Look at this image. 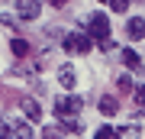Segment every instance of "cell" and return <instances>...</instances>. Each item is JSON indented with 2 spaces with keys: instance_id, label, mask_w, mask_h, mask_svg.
<instances>
[{
  "instance_id": "obj_14",
  "label": "cell",
  "mask_w": 145,
  "mask_h": 139,
  "mask_svg": "<svg viewBox=\"0 0 145 139\" xmlns=\"http://www.w3.org/2000/svg\"><path fill=\"white\" fill-rule=\"evenodd\" d=\"M61 136H65L61 123H58V126H45V139H61Z\"/></svg>"
},
{
  "instance_id": "obj_12",
  "label": "cell",
  "mask_w": 145,
  "mask_h": 139,
  "mask_svg": "<svg viewBox=\"0 0 145 139\" xmlns=\"http://www.w3.org/2000/svg\"><path fill=\"white\" fill-rule=\"evenodd\" d=\"M116 136H119V139H139V129H135V126H119Z\"/></svg>"
},
{
  "instance_id": "obj_21",
  "label": "cell",
  "mask_w": 145,
  "mask_h": 139,
  "mask_svg": "<svg viewBox=\"0 0 145 139\" xmlns=\"http://www.w3.org/2000/svg\"><path fill=\"white\" fill-rule=\"evenodd\" d=\"M103 3H106V0H103Z\"/></svg>"
},
{
  "instance_id": "obj_17",
  "label": "cell",
  "mask_w": 145,
  "mask_h": 139,
  "mask_svg": "<svg viewBox=\"0 0 145 139\" xmlns=\"http://www.w3.org/2000/svg\"><path fill=\"white\" fill-rule=\"evenodd\" d=\"M135 84H132V78H119V91H132Z\"/></svg>"
},
{
  "instance_id": "obj_4",
  "label": "cell",
  "mask_w": 145,
  "mask_h": 139,
  "mask_svg": "<svg viewBox=\"0 0 145 139\" xmlns=\"http://www.w3.org/2000/svg\"><path fill=\"white\" fill-rule=\"evenodd\" d=\"M39 13H42L39 0H16V16L20 20H39Z\"/></svg>"
},
{
  "instance_id": "obj_2",
  "label": "cell",
  "mask_w": 145,
  "mask_h": 139,
  "mask_svg": "<svg viewBox=\"0 0 145 139\" xmlns=\"http://www.w3.org/2000/svg\"><path fill=\"white\" fill-rule=\"evenodd\" d=\"M87 36L97 39V42H100V39H110V16H106V13L97 10V13L87 16Z\"/></svg>"
},
{
  "instance_id": "obj_13",
  "label": "cell",
  "mask_w": 145,
  "mask_h": 139,
  "mask_svg": "<svg viewBox=\"0 0 145 139\" xmlns=\"http://www.w3.org/2000/svg\"><path fill=\"white\" fill-rule=\"evenodd\" d=\"M93 139H119V136H116V129H113V126H100L97 133H93Z\"/></svg>"
},
{
  "instance_id": "obj_5",
  "label": "cell",
  "mask_w": 145,
  "mask_h": 139,
  "mask_svg": "<svg viewBox=\"0 0 145 139\" xmlns=\"http://www.w3.org/2000/svg\"><path fill=\"white\" fill-rule=\"evenodd\" d=\"M126 36H129L132 42L135 39H145V20H142V16H129V23H126Z\"/></svg>"
},
{
  "instance_id": "obj_16",
  "label": "cell",
  "mask_w": 145,
  "mask_h": 139,
  "mask_svg": "<svg viewBox=\"0 0 145 139\" xmlns=\"http://www.w3.org/2000/svg\"><path fill=\"white\" fill-rule=\"evenodd\" d=\"M132 97H135V103H145V84H135V88H132Z\"/></svg>"
},
{
  "instance_id": "obj_3",
  "label": "cell",
  "mask_w": 145,
  "mask_h": 139,
  "mask_svg": "<svg viewBox=\"0 0 145 139\" xmlns=\"http://www.w3.org/2000/svg\"><path fill=\"white\" fill-rule=\"evenodd\" d=\"M81 110H84V100L78 97V94L58 97V103H55V117H58V120H65V117H78Z\"/></svg>"
},
{
  "instance_id": "obj_7",
  "label": "cell",
  "mask_w": 145,
  "mask_h": 139,
  "mask_svg": "<svg viewBox=\"0 0 145 139\" xmlns=\"http://www.w3.org/2000/svg\"><path fill=\"white\" fill-rule=\"evenodd\" d=\"M100 113L103 117H116L119 113V100L113 97V94H103V97H100Z\"/></svg>"
},
{
  "instance_id": "obj_20",
  "label": "cell",
  "mask_w": 145,
  "mask_h": 139,
  "mask_svg": "<svg viewBox=\"0 0 145 139\" xmlns=\"http://www.w3.org/2000/svg\"><path fill=\"white\" fill-rule=\"evenodd\" d=\"M48 3H52V7H58V10H61V7L68 3V0H48Z\"/></svg>"
},
{
  "instance_id": "obj_1",
  "label": "cell",
  "mask_w": 145,
  "mask_h": 139,
  "mask_svg": "<svg viewBox=\"0 0 145 139\" xmlns=\"http://www.w3.org/2000/svg\"><path fill=\"white\" fill-rule=\"evenodd\" d=\"M61 49L71 52V55H87V52L93 49V39L87 36V32H68V36L61 39Z\"/></svg>"
},
{
  "instance_id": "obj_8",
  "label": "cell",
  "mask_w": 145,
  "mask_h": 139,
  "mask_svg": "<svg viewBox=\"0 0 145 139\" xmlns=\"http://www.w3.org/2000/svg\"><path fill=\"white\" fill-rule=\"evenodd\" d=\"M123 65L129 68V71H142V58L135 49H123Z\"/></svg>"
},
{
  "instance_id": "obj_6",
  "label": "cell",
  "mask_w": 145,
  "mask_h": 139,
  "mask_svg": "<svg viewBox=\"0 0 145 139\" xmlns=\"http://www.w3.org/2000/svg\"><path fill=\"white\" fill-rule=\"evenodd\" d=\"M58 84H61L65 91H74V84H78V71H74L71 65H61V71H58Z\"/></svg>"
},
{
  "instance_id": "obj_11",
  "label": "cell",
  "mask_w": 145,
  "mask_h": 139,
  "mask_svg": "<svg viewBox=\"0 0 145 139\" xmlns=\"http://www.w3.org/2000/svg\"><path fill=\"white\" fill-rule=\"evenodd\" d=\"M13 133L20 139H32V129H29V120H20V123H13Z\"/></svg>"
},
{
  "instance_id": "obj_18",
  "label": "cell",
  "mask_w": 145,
  "mask_h": 139,
  "mask_svg": "<svg viewBox=\"0 0 145 139\" xmlns=\"http://www.w3.org/2000/svg\"><path fill=\"white\" fill-rule=\"evenodd\" d=\"M0 23H3V26H7V29H16V20H13V16H7V13H3V16H0Z\"/></svg>"
},
{
  "instance_id": "obj_19",
  "label": "cell",
  "mask_w": 145,
  "mask_h": 139,
  "mask_svg": "<svg viewBox=\"0 0 145 139\" xmlns=\"http://www.w3.org/2000/svg\"><path fill=\"white\" fill-rule=\"evenodd\" d=\"M0 139H20V136H16L13 126H10V129H0Z\"/></svg>"
},
{
  "instance_id": "obj_9",
  "label": "cell",
  "mask_w": 145,
  "mask_h": 139,
  "mask_svg": "<svg viewBox=\"0 0 145 139\" xmlns=\"http://www.w3.org/2000/svg\"><path fill=\"white\" fill-rule=\"evenodd\" d=\"M23 113H26V120H36V123H39V120H42V107L32 97H26V100H23Z\"/></svg>"
},
{
  "instance_id": "obj_10",
  "label": "cell",
  "mask_w": 145,
  "mask_h": 139,
  "mask_svg": "<svg viewBox=\"0 0 145 139\" xmlns=\"http://www.w3.org/2000/svg\"><path fill=\"white\" fill-rule=\"evenodd\" d=\"M10 52H13L16 58H26L32 49H29V42H26V39H13V42H10Z\"/></svg>"
},
{
  "instance_id": "obj_15",
  "label": "cell",
  "mask_w": 145,
  "mask_h": 139,
  "mask_svg": "<svg viewBox=\"0 0 145 139\" xmlns=\"http://www.w3.org/2000/svg\"><path fill=\"white\" fill-rule=\"evenodd\" d=\"M110 7H113V13H126L129 10V0H106Z\"/></svg>"
}]
</instances>
